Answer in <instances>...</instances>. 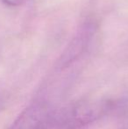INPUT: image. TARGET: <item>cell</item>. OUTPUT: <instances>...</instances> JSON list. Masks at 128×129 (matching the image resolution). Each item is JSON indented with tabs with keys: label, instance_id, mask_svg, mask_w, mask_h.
Segmentation results:
<instances>
[{
	"label": "cell",
	"instance_id": "3957f363",
	"mask_svg": "<svg viewBox=\"0 0 128 129\" xmlns=\"http://www.w3.org/2000/svg\"><path fill=\"white\" fill-rule=\"evenodd\" d=\"M95 32L94 26L91 24H86L81 27L76 35L72 39L63 54L60 57L57 64L59 70H64L73 64L79 59L87 48Z\"/></svg>",
	"mask_w": 128,
	"mask_h": 129
},
{
	"label": "cell",
	"instance_id": "277c9868",
	"mask_svg": "<svg viewBox=\"0 0 128 129\" xmlns=\"http://www.w3.org/2000/svg\"><path fill=\"white\" fill-rule=\"evenodd\" d=\"M118 129H128V107L121 114Z\"/></svg>",
	"mask_w": 128,
	"mask_h": 129
},
{
	"label": "cell",
	"instance_id": "5b68a950",
	"mask_svg": "<svg viewBox=\"0 0 128 129\" xmlns=\"http://www.w3.org/2000/svg\"><path fill=\"white\" fill-rule=\"evenodd\" d=\"M2 1L9 6H19L24 4L25 0H2Z\"/></svg>",
	"mask_w": 128,
	"mask_h": 129
},
{
	"label": "cell",
	"instance_id": "6da1fadb",
	"mask_svg": "<svg viewBox=\"0 0 128 129\" xmlns=\"http://www.w3.org/2000/svg\"><path fill=\"white\" fill-rule=\"evenodd\" d=\"M117 101L84 99L54 112L52 127L90 129L114 111Z\"/></svg>",
	"mask_w": 128,
	"mask_h": 129
},
{
	"label": "cell",
	"instance_id": "7a4b0ae2",
	"mask_svg": "<svg viewBox=\"0 0 128 129\" xmlns=\"http://www.w3.org/2000/svg\"><path fill=\"white\" fill-rule=\"evenodd\" d=\"M54 112L45 100H36L23 110L9 129H49Z\"/></svg>",
	"mask_w": 128,
	"mask_h": 129
}]
</instances>
